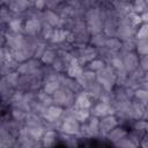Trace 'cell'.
Returning <instances> with one entry per match:
<instances>
[{"label": "cell", "mask_w": 148, "mask_h": 148, "mask_svg": "<svg viewBox=\"0 0 148 148\" xmlns=\"http://www.w3.org/2000/svg\"><path fill=\"white\" fill-rule=\"evenodd\" d=\"M141 18H142V22L148 23V10H147V12H145L143 14H141Z\"/></svg>", "instance_id": "43"}, {"label": "cell", "mask_w": 148, "mask_h": 148, "mask_svg": "<svg viewBox=\"0 0 148 148\" xmlns=\"http://www.w3.org/2000/svg\"><path fill=\"white\" fill-rule=\"evenodd\" d=\"M44 123V118L35 112H28L25 120H24V126H29V127H35V126H43Z\"/></svg>", "instance_id": "22"}, {"label": "cell", "mask_w": 148, "mask_h": 148, "mask_svg": "<svg viewBox=\"0 0 148 148\" xmlns=\"http://www.w3.org/2000/svg\"><path fill=\"white\" fill-rule=\"evenodd\" d=\"M146 1H147V5H148V0H146Z\"/></svg>", "instance_id": "46"}, {"label": "cell", "mask_w": 148, "mask_h": 148, "mask_svg": "<svg viewBox=\"0 0 148 148\" xmlns=\"http://www.w3.org/2000/svg\"><path fill=\"white\" fill-rule=\"evenodd\" d=\"M37 101L40 102V103H43L45 106H50V105L54 104V103H53L52 95L47 94V92L44 91L43 89H40V90L37 91Z\"/></svg>", "instance_id": "30"}, {"label": "cell", "mask_w": 148, "mask_h": 148, "mask_svg": "<svg viewBox=\"0 0 148 148\" xmlns=\"http://www.w3.org/2000/svg\"><path fill=\"white\" fill-rule=\"evenodd\" d=\"M42 28H43V22L40 20H38V18H28V20L24 21L23 34L40 37Z\"/></svg>", "instance_id": "11"}, {"label": "cell", "mask_w": 148, "mask_h": 148, "mask_svg": "<svg viewBox=\"0 0 148 148\" xmlns=\"http://www.w3.org/2000/svg\"><path fill=\"white\" fill-rule=\"evenodd\" d=\"M128 133V130L127 127L123 126V125H117L113 130H111L106 136H105V140H108L110 143L112 145H116L118 141H120L123 138H125Z\"/></svg>", "instance_id": "12"}, {"label": "cell", "mask_w": 148, "mask_h": 148, "mask_svg": "<svg viewBox=\"0 0 148 148\" xmlns=\"http://www.w3.org/2000/svg\"><path fill=\"white\" fill-rule=\"evenodd\" d=\"M69 34H71L69 30H66V29H62V28H54V31H53V34L50 38V42L54 43V44L62 43V42L68 39Z\"/></svg>", "instance_id": "21"}, {"label": "cell", "mask_w": 148, "mask_h": 148, "mask_svg": "<svg viewBox=\"0 0 148 148\" xmlns=\"http://www.w3.org/2000/svg\"><path fill=\"white\" fill-rule=\"evenodd\" d=\"M83 69H84V67L76 59H74L72 61V64L68 66V68L66 71V74L69 75V76H72V77H74V79H76V77H79L82 74Z\"/></svg>", "instance_id": "23"}, {"label": "cell", "mask_w": 148, "mask_h": 148, "mask_svg": "<svg viewBox=\"0 0 148 148\" xmlns=\"http://www.w3.org/2000/svg\"><path fill=\"white\" fill-rule=\"evenodd\" d=\"M34 7L39 10H45L47 9V0H35Z\"/></svg>", "instance_id": "40"}, {"label": "cell", "mask_w": 148, "mask_h": 148, "mask_svg": "<svg viewBox=\"0 0 148 148\" xmlns=\"http://www.w3.org/2000/svg\"><path fill=\"white\" fill-rule=\"evenodd\" d=\"M52 98H53L54 104L60 105L62 108H71V106H74L76 94L74 91L69 90L68 88L60 87L57 91H54L52 94Z\"/></svg>", "instance_id": "3"}, {"label": "cell", "mask_w": 148, "mask_h": 148, "mask_svg": "<svg viewBox=\"0 0 148 148\" xmlns=\"http://www.w3.org/2000/svg\"><path fill=\"white\" fill-rule=\"evenodd\" d=\"M54 31V27H52L51 24L43 22V28H42V32H40V38L44 40H50L52 34Z\"/></svg>", "instance_id": "36"}, {"label": "cell", "mask_w": 148, "mask_h": 148, "mask_svg": "<svg viewBox=\"0 0 148 148\" xmlns=\"http://www.w3.org/2000/svg\"><path fill=\"white\" fill-rule=\"evenodd\" d=\"M81 123L76 119L75 116H68V117H61L57 121V131L59 133H65L69 135H77L81 131Z\"/></svg>", "instance_id": "2"}, {"label": "cell", "mask_w": 148, "mask_h": 148, "mask_svg": "<svg viewBox=\"0 0 148 148\" xmlns=\"http://www.w3.org/2000/svg\"><path fill=\"white\" fill-rule=\"evenodd\" d=\"M135 32H136V29H134L128 23H126L123 18H120L116 37H118L121 42H124V40H127L131 38H135Z\"/></svg>", "instance_id": "9"}, {"label": "cell", "mask_w": 148, "mask_h": 148, "mask_svg": "<svg viewBox=\"0 0 148 148\" xmlns=\"http://www.w3.org/2000/svg\"><path fill=\"white\" fill-rule=\"evenodd\" d=\"M8 2H9V0H1V5H8Z\"/></svg>", "instance_id": "44"}, {"label": "cell", "mask_w": 148, "mask_h": 148, "mask_svg": "<svg viewBox=\"0 0 148 148\" xmlns=\"http://www.w3.org/2000/svg\"><path fill=\"white\" fill-rule=\"evenodd\" d=\"M105 61L103 60V59H101L99 57H97V58H95V59H92L91 61H89L86 66H84V68H87V69H90V71H94V72H98V71H101L104 66H105Z\"/></svg>", "instance_id": "28"}, {"label": "cell", "mask_w": 148, "mask_h": 148, "mask_svg": "<svg viewBox=\"0 0 148 148\" xmlns=\"http://www.w3.org/2000/svg\"><path fill=\"white\" fill-rule=\"evenodd\" d=\"M106 38H108V36L104 35V32L97 34V35H92V36L90 37L89 44L92 45V46H95L96 49H97V47H101V46H105Z\"/></svg>", "instance_id": "29"}, {"label": "cell", "mask_w": 148, "mask_h": 148, "mask_svg": "<svg viewBox=\"0 0 148 148\" xmlns=\"http://www.w3.org/2000/svg\"><path fill=\"white\" fill-rule=\"evenodd\" d=\"M130 130L133 131L134 133H136L138 135H140V136L143 139L145 134L148 132V120L145 119V118L136 119V120H134V121L132 123Z\"/></svg>", "instance_id": "19"}, {"label": "cell", "mask_w": 148, "mask_h": 148, "mask_svg": "<svg viewBox=\"0 0 148 148\" xmlns=\"http://www.w3.org/2000/svg\"><path fill=\"white\" fill-rule=\"evenodd\" d=\"M133 51H135V38H131V39L121 42V49L118 51V53L123 58L126 53L133 52Z\"/></svg>", "instance_id": "27"}, {"label": "cell", "mask_w": 148, "mask_h": 148, "mask_svg": "<svg viewBox=\"0 0 148 148\" xmlns=\"http://www.w3.org/2000/svg\"><path fill=\"white\" fill-rule=\"evenodd\" d=\"M96 74H97V81L103 86V88L106 91H112L117 84V74L114 68L110 64H105V66Z\"/></svg>", "instance_id": "1"}, {"label": "cell", "mask_w": 148, "mask_h": 148, "mask_svg": "<svg viewBox=\"0 0 148 148\" xmlns=\"http://www.w3.org/2000/svg\"><path fill=\"white\" fill-rule=\"evenodd\" d=\"M132 8H133V12H135V13L141 15L145 12L148 10V5H147L146 0H133Z\"/></svg>", "instance_id": "34"}, {"label": "cell", "mask_w": 148, "mask_h": 148, "mask_svg": "<svg viewBox=\"0 0 148 148\" xmlns=\"http://www.w3.org/2000/svg\"><path fill=\"white\" fill-rule=\"evenodd\" d=\"M43 22H46L54 28H59L61 24V17L57 14L56 10L45 9L43 10Z\"/></svg>", "instance_id": "17"}, {"label": "cell", "mask_w": 148, "mask_h": 148, "mask_svg": "<svg viewBox=\"0 0 148 148\" xmlns=\"http://www.w3.org/2000/svg\"><path fill=\"white\" fill-rule=\"evenodd\" d=\"M65 0H47V9L56 10L59 5H61Z\"/></svg>", "instance_id": "41"}, {"label": "cell", "mask_w": 148, "mask_h": 148, "mask_svg": "<svg viewBox=\"0 0 148 148\" xmlns=\"http://www.w3.org/2000/svg\"><path fill=\"white\" fill-rule=\"evenodd\" d=\"M83 90L90 96V98L94 101V103L97 102V101H101L102 97L104 96V94L106 92V90L103 88V86L97 80H95L94 82L89 83Z\"/></svg>", "instance_id": "10"}, {"label": "cell", "mask_w": 148, "mask_h": 148, "mask_svg": "<svg viewBox=\"0 0 148 148\" xmlns=\"http://www.w3.org/2000/svg\"><path fill=\"white\" fill-rule=\"evenodd\" d=\"M135 52L139 56L148 54V38H135Z\"/></svg>", "instance_id": "26"}, {"label": "cell", "mask_w": 148, "mask_h": 148, "mask_svg": "<svg viewBox=\"0 0 148 148\" xmlns=\"http://www.w3.org/2000/svg\"><path fill=\"white\" fill-rule=\"evenodd\" d=\"M94 104V101L90 98V96L84 91H80L79 94H76V98H75V103L74 106L77 109H90Z\"/></svg>", "instance_id": "16"}, {"label": "cell", "mask_w": 148, "mask_h": 148, "mask_svg": "<svg viewBox=\"0 0 148 148\" xmlns=\"http://www.w3.org/2000/svg\"><path fill=\"white\" fill-rule=\"evenodd\" d=\"M60 84L61 87H65V88H68L69 90L74 91L75 94H79L80 91L83 90V88L81 87V84L79 83V81L69 75H67L66 73H62L61 75V80H60Z\"/></svg>", "instance_id": "15"}, {"label": "cell", "mask_w": 148, "mask_h": 148, "mask_svg": "<svg viewBox=\"0 0 148 148\" xmlns=\"http://www.w3.org/2000/svg\"><path fill=\"white\" fill-rule=\"evenodd\" d=\"M64 112V108L60 106V105H57V104H52L50 106H47L45 113L43 114V118L44 120L46 121H51V123H57L61 114Z\"/></svg>", "instance_id": "14"}, {"label": "cell", "mask_w": 148, "mask_h": 148, "mask_svg": "<svg viewBox=\"0 0 148 148\" xmlns=\"http://www.w3.org/2000/svg\"><path fill=\"white\" fill-rule=\"evenodd\" d=\"M76 80L79 81V83L81 84V87L84 89L89 83H91L95 80H97V74L94 71H90V69L84 68L83 72H82V74L79 77H76Z\"/></svg>", "instance_id": "20"}, {"label": "cell", "mask_w": 148, "mask_h": 148, "mask_svg": "<svg viewBox=\"0 0 148 148\" xmlns=\"http://www.w3.org/2000/svg\"><path fill=\"white\" fill-rule=\"evenodd\" d=\"M40 140L43 147H52L59 140V132L57 130H46Z\"/></svg>", "instance_id": "18"}, {"label": "cell", "mask_w": 148, "mask_h": 148, "mask_svg": "<svg viewBox=\"0 0 148 148\" xmlns=\"http://www.w3.org/2000/svg\"><path fill=\"white\" fill-rule=\"evenodd\" d=\"M42 61L40 59H37V58H30L23 62H21L16 71L21 74V75H25V74H31L34 72H36L40 66H42Z\"/></svg>", "instance_id": "7"}, {"label": "cell", "mask_w": 148, "mask_h": 148, "mask_svg": "<svg viewBox=\"0 0 148 148\" xmlns=\"http://www.w3.org/2000/svg\"><path fill=\"white\" fill-rule=\"evenodd\" d=\"M30 108H31V112H35V113H37V114H39V116H42V117H43V114L45 113V111H46V109H47V106H45L43 103L38 102L37 99L34 101V102L30 104Z\"/></svg>", "instance_id": "37"}, {"label": "cell", "mask_w": 148, "mask_h": 148, "mask_svg": "<svg viewBox=\"0 0 148 148\" xmlns=\"http://www.w3.org/2000/svg\"><path fill=\"white\" fill-rule=\"evenodd\" d=\"M74 116L76 117V119H77L81 124L87 123V120H88L89 117L91 116V113H90V109H77V108H75Z\"/></svg>", "instance_id": "32"}, {"label": "cell", "mask_w": 148, "mask_h": 148, "mask_svg": "<svg viewBox=\"0 0 148 148\" xmlns=\"http://www.w3.org/2000/svg\"><path fill=\"white\" fill-rule=\"evenodd\" d=\"M10 114H12V118L17 120V121H21L24 124V120H25V117L28 114L27 111L22 110V109H18V108H12L10 106Z\"/></svg>", "instance_id": "35"}, {"label": "cell", "mask_w": 148, "mask_h": 148, "mask_svg": "<svg viewBox=\"0 0 148 148\" xmlns=\"http://www.w3.org/2000/svg\"><path fill=\"white\" fill-rule=\"evenodd\" d=\"M119 1H123V2H126V3H132L133 0H119Z\"/></svg>", "instance_id": "45"}, {"label": "cell", "mask_w": 148, "mask_h": 148, "mask_svg": "<svg viewBox=\"0 0 148 148\" xmlns=\"http://www.w3.org/2000/svg\"><path fill=\"white\" fill-rule=\"evenodd\" d=\"M3 35H5V39H6L5 45L12 50H17L24 44L25 37H24V34H22V32H15V31H12L8 29Z\"/></svg>", "instance_id": "4"}, {"label": "cell", "mask_w": 148, "mask_h": 148, "mask_svg": "<svg viewBox=\"0 0 148 148\" xmlns=\"http://www.w3.org/2000/svg\"><path fill=\"white\" fill-rule=\"evenodd\" d=\"M61 87L60 84V81L59 80H54V79H47V80H44V84H43V90L46 91L47 94L52 95L54 91H57L59 88Z\"/></svg>", "instance_id": "25"}, {"label": "cell", "mask_w": 148, "mask_h": 148, "mask_svg": "<svg viewBox=\"0 0 148 148\" xmlns=\"http://www.w3.org/2000/svg\"><path fill=\"white\" fill-rule=\"evenodd\" d=\"M5 79H6V81H7L12 87H14V88L17 89L18 83H20V79H21V74L15 69V71H12L7 76H5Z\"/></svg>", "instance_id": "33"}, {"label": "cell", "mask_w": 148, "mask_h": 148, "mask_svg": "<svg viewBox=\"0 0 148 148\" xmlns=\"http://www.w3.org/2000/svg\"><path fill=\"white\" fill-rule=\"evenodd\" d=\"M105 46L111 51L118 52L121 49V40L118 37H108L105 42Z\"/></svg>", "instance_id": "31"}, {"label": "cell", "mask_w": 148, "mask_h": 148, "mask_svg": "<svg viewBox=\"0 0 148 148\" xmlns=\"http://www.w3.org/2000/svg\"><path fill=\"white\" fill-rule=\"evenodd\" d=\"M135 38H148V23L142 22L135 32Z\"/></svg>", "instance_id": "38"}, {"label": "cell", "mask_w": 148, "mask_h": 148, "mask_svg": "<svg viewBox=\"0 0 148 148\" xmlns=\"http://www.w3.org/2000/svg\"><path fill=\"white\" fill-rule=\"evenodd\" d=\"M16 88L12 87L5 77H1L0 81V92H1V99H2V106L7 108L10 105V99L13 97V95L15 94Z\"/></svg>", "instance_id": "8"}, {"label": "cell", "mask_w": 148, "mask_h": 148, "mask_svg": "<svg viewBox=\"0 0 148 148\" xmlns=\"http://www.w3.org/2000/svg\"><path fill=\"white\" fill-rule=\"evenodd\" d=\"M117 125H119V121H118V118L117 116L113 113V114H108L105 117H102L99 118V132H101V138L105 139L106 134L113 130Z\"/></svg>", "instance_id": "6"}, {"label": "cell", "mask_w": 148, "mask_h": 148, "mask_svg": "<svg viewBox=\"0 0 148 148\" xmlns=\"http://www.w3.org/2000/svg\"><path fill=\"white\" fill-rule=\"evenodd\" d=\"M90 113L92 116H96L98 118H102V117H105L108 114H113L114 113V110H113V106H112V104L110 102H106V101H97L90 108Z\"/></svg>", "instance_id": "5"}, {"label": "cell", "mask_w": 148, "mask_h": 148, "mask_svg": "<svg viewBox=\"0 0 148 148\" xmlns=\"http://www.w3.org/2000/svg\"><path fill=\"white\" fill-rule=\"evenodd\" d=\"M139 58L140 56L133 51V52H128L123 57V64H124V68L127 73H131L133 71H135L139 67Z\"/></svg>", "instance_id": "13"}, {"label": "cell", "mask_w": 148, "mask_h": 148, "mask_svg": "<svg viewBox=\"0 0 148 148\" xmlns=\"http://www.w3.org/2000/svg\"><path fill=\"white\" fill-rule=\"evenodd\" d=\"M140 146H142V147H148V132L145 134L143 139L141 140V142H140Z\"/></svg>", "instance_id": "42"}, {"label": "cell", "mask_w": 148, "mask_h": 148, "mask_svg": "<svg viewBox=\"0 0 148 148\" xmlns=\"http://www.w3.org/2000/svg\"><path fill=\"white\" fill-rule=\"evenodd\" d=\"M97 53H98V57L101 59H103L106 64H109L116 56L118 52H114V51H111L110 49H108L106 46H101V47H97Z\"/></svg>", "instance_id": "24"}, {"label": "cell", "mask_w": 148, "mask_h": 148, "mask_svg": "<svg viewBox=\"0 0 148 148\" xmlns=\"http://www.w3.org/2000/svg\"><path fill=\"white\" fill-rule=\"evenodd\" d=\"M139 67H141L146 73H148V54L140 56L139 58Z\"/></svg>", "instance_id": "39"}]
</instances>
